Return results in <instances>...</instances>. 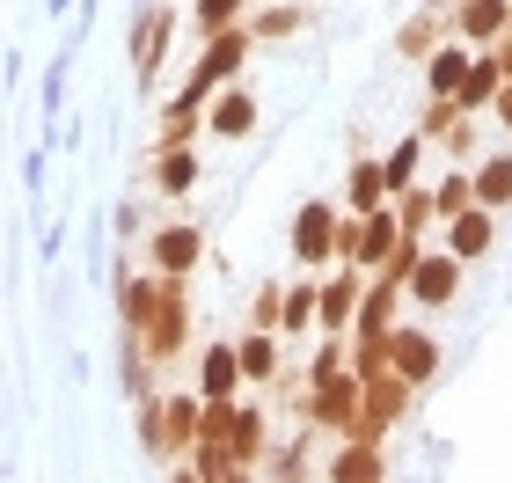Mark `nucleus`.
Segmentation results:
<instances>
[{
	"label": "nucleus",
	"mask_w": 512,
	"mask_h": 483,
	"mask_svg": "<svg viewBox=\"0 0 512 483\" xmlns=\"http://www.w3.org/2000/svg\"><path fill=\"white\" fill-rule=\"evenodd\" d=\"M381 169H388V191L403 198V191H410V176H417V140H403V147H395V154L381 161Z\"/></svg>",
	"instance_id": "a878e982"
},
{
	"label": "nucleus",
	"mask_w": 512,
	"mask_h": 483,
	"mask_svg": "<svg viewBox=\"0 0 512 483\" xmlns=\"http://www.w3.org/2000/svg\"><path fill=\"white\" fill-rule=\"evenodd\" d=\"M498 88H505V66H498V59H476V66H469V81H461V110L498 103Z\"/></svg>",
	"instance_id": "6ab92c4d"
},
{
	"label": "nucleus",
	"mask_w": 512,
	"mask_h": 483,
	"mask_svg": "<svg viewBox=\"0 0 512 483\" xmlns=\"http://www.w3.org/2000/svg\"><path fill=\"white\" fill-rule=\"evenodd\" d=\"M403 242V220L395 213H366L359 220V249H352V264H388V249Z\"/></svg>",
	"instance_id": "ddd939ff"
},
{
	"label": "nucleus",
	"mask_w": 512,
	"mask_h": 483,
	"mask_svg": "<svg viewBox=\"0 0 512 483\" xmlns=\"http://www.w3.org/2000/svg\"><path fill=\"white\" fill-rule=\"evenodd\" d=\"M395 293H403V279H366V301H359V344H388L395 330Z\"/></svg>",
	"instance_id": "0eeeda50"
},
{
	"label": "nucleus",
	"mask_w": 512,
	"mask_h": 483,
	"mask_svg": "<svg viewBox=\"0 0 512 483\" xmlns=\"http://www.w3.org/2000/svg\"><path fill=\"white\" fill-rule=\"evenodd\" d=\"M161 293H169V286H154V279H132V286H125V322H132V330H147V322H154Z\"/></svg>",
	"instance_id": "5701e85b"
},
{
	"label": "nucleus",
	"mask_w": 512,
	"mask_h": 483,
	"mask_svg": "<svg viewBox=\"0 0 512 483\" xmlns=\"http://www.w3.org/2000/svg\"><path fill=\"white\" fill-rule=\"evenodd\" d=\"M147 352L154 359H176L183 352V286L169 279V293H161V308H154V322H147Z\"/></svg>",
	"instance_id": "1a4fd4ad"
},
{
	"label": "nucleus",
	"mask_w": 512,
	"mask_h": 483,
	"mask_svg": "<svg viewBox=\"0 0 512 483\" xmlns=\"http://www.w3.org/2000/svg\"><path fill=\"white\" fill-rule=\"evenodd\" d=\"M191 176H198L191 154H183V147H161V161H154V183H161V191H191Z\"/></svg>",
	"instance_id": "b1692460"
},
{
	"label": "nucleus",
	"mask_w": 512,
	"mask_h": 483,
	"mask_svg": "<svg viewBox=\"0 0 512 483\" xmlns=\"http://www.w3.org/2000/svg\"><path fill=\"white\" fill-rule=\"evenodd\" d=\"M169 30H176V22L161 15V8L132 30V66H139V74H154V59H161V44H169Z\"/></svg>",
	"instance_id": "a211bd4d"
},
{
	"label": "nucleus",
	"mask_w": 512,
	"mask_h": 483,
	"mask_svg": "<svg viewBox=\"0 0 512 483\" xmlns=\"http://www.w3.org/2000/svg\"><path fill=\"white\" fill-rule=\"evenodd\" d=\"M330 374H344V344H322L315 366H308V381H330Z\"/></svg>",
	"instance_id": "7c9ffc66"
},
{
	"label": "nucleus",
	"mask_w": 512,
	"mask_h": 483,
	"mask_svg": "<svg viewBox=\"0 0 512 483\" xmlns=\"http://www.w3.org/2000/svg\"><path fill=\"white\" fill-rule=\"evenodd\" d=\"M256 447H264V418H256V410H242V418H235V462H242V469L256 462Z\"/></svg>",
	"instance_id": "bb28decb"
},
{
	"label": "nucleus",
	"mask_w": 512,
	"mask_h": 483,
	"mask_svg": "<svg viewBox=\"0 0 512 483\" xmlns=\"http://www.w3.org/2000/svg\"><path fill=\"white\" fill-rule=\"evenodd\" d=\"M330 476H337V483H344V476H352V483H374V476H388V462H381V447L366 440V432H344V447H337Z\"/></svg>",
	"instance_id": "9b49d317"
},
{
	"label": "nucleus",
	"mask_w": 512,
	"mask_h": 483,
	"mask_svg": "<svg viewBox=\"0 0 512 483\" xmlns=\"http://www.w3.org/2000/svg\"><path fill=\"white\" fill-rule=\"evenodd\" d=\"M359 418H366V381L359 374H330V381L308 388V425H322V432H359Z\"/></svg>",
	"instance_id": "f03ea898"
},
{
	"label": "nucleus",
	"mask_w": 512,
	"mask_h": 483,
	"mask_svg": "<svg viewBox=\"0 0 512 483\" xmlns=\"http://www.w3.org/2000/svg\"><path fill=\"white\" fill-rule=\"evenodd\" d=\"M242 344H205V359H198V396H220V403H235V388H242Z\"/></svg>",
	"instance_id": "423d86ee"
},
{
	"label": "nucleus",
	"mask_w": 512,
	"mask_h": 483,
	"mask_svg": "<svg viewBox=\"0 0 512 483\" xmlns=\"http://www.w3.org/2000/svg\"><path fill=\"white\" fill-rule=\"evenodd\" d=\"M366 279H359V271H344V279L337 286H322V330H330V337H344V322H359V301H366V293H359Z\"/></svg>",
	"instance_id": "f8f14e48"
},
{
	"label": "nucleus",
	"mask_w": 512,
	"mask_h": 483,
	"mask_svg": "<svg viewBox=\"0 0 512 483\" xmlns=\"http://www.w3.org/2000/svg\"><path fill=\"white\" fill-rule=\"evenodd\" d=\"M235 15H242V0H198V22H205V30H227Z\"/></svg>",
	"instance_id": "c756f323"
},
{
	"label": "nucleus",
	"mask_w": 512,
	"mask_h": 483,
	"mask_svg": "<svg viewBox=\"0 0 512 483\" xmlns=\"http://www.w3.org/2000/svg\"><path fill=\"white\" fill-rule=\"evenodd\" d=\"M198 418H205V396H147V454L169 462L198 440Z\"/></svg>",
	"instance_id": "f257e3e1"
},
{
	"label": "nucleus",
	"mask_w": 512,
	"mask_h": 483,
	"mask_svg": "<svg viewBox=\"0 0 512 483\" xmlns=\"http://www.w3.org/2000/svg\"><path fill=\"white\" fill-rule=\"evenodd\" d=\"M498 118H505V125H512V81H505V88H498Z\"/></svg>",
	"instance_id": "72a5a7b5"
},
{
	"label": "nucleus",
	"mask_w": 512,
	"mask_h": 483,
	"mask_svg": "<svg viewBox=\"0 0 512 483\" xmlns=\"http://www.w3.org/2000/svg\"><path fill=\"white\" fill-rule=\"evenodd\" d=\"M205 125H213L220 140H242V132L256 125V103L242 96V88H220V96H213V110H205Z\"/></svg>",
	"instance_id": "2eb2a0df"
},
{
	"label": "nucleus",
	"mask_w": 512,
	"mask_h": 483,
	"mask_svg": "<svg viewBox=\"0 0 512 483\" xmlns=\"http://www.w3.org/2000/svg\"><path fill=\"white\" fill-rule=\"evenodd\" d=\"M154 264L169 271V279H183V271L198 264V227H161L154 235Z\"/></svg>",
	"instance_id": "dca6fc26"
},
{
	"label": "nucleus",
	"mask_w": 512,
	"mask_h": 483,
	"mask_svg": "<svg viewBox=\"0 0 512 483\" xmlns=\"http://www.w3.org/2000/svg\"><path fill=\"white\" fill-rule=\"evenodd\" d=\"M293 30H300V15H293V8H271L264 22H256V37H293Z\"/></svg>",
	"instance_id": "2f4dec72"
},
{
	"label": "nucleus",
	"mask_w": 512,
	"mask_h": 483,
	"mask_svg": "<svg viewBox=\"0 0 512 483\" xmlns=\"http://www.w3.org/2000/svg\"><path fill=\"white\" fill-rule=\"evenodd\" d=\"M337 242H344V220H337V205H300V220H293V257L300 264H322V257H337Z\"/></svg>",
	"instance_id": "20e7f679"
},
{
	"label": "nucleus",
	"mask_w": 512,
	"mask_h": 483,
	"mask_svg": "<svg viewBox=\"0 0 512 483\" xmlns=\"http://www.w3.org/2000/svg\"><path fill=\"white\" fill-rule=\"evenodd\" d=\"M505 22H512V0H469L461 8V44H491L505 37Z\"/></svg>",
	"instance_id": "4468645a"
},
{
	"label": "nucleus",
	"mask_w": 512,
	"mask_h": 483,
	"mask_svg": "<svg viewBox=\"0 0 512 483\" xmlns=\"http://www.w3.org/2000/svg\"><path fill=\"white\" fill-rule=\"evenodd\" d=\"M432 198H439V213H447V220H454V213H461V205H476V176H447V183H439V191H432Z\"/></svg>",
	"instance_id": "c85d7f7f"
},
{
	"label": "nucleus",
	"mask_w": 512,
	"mask_h": 483,
	"mask_svg": "<svg viewBox=\"0 0 512 483\" xmlns=\"http://www.w3.org/2000/svg\"><path fill=\"white\" fill-rule=\"evenodd\" d=\"M469 66H476V52H461V44H439L432 52V96H461V81H469Z\"/></svg>",
	"instance_id": "f3484780"
},
{
	"label": "nucleus",
	"mask_w": 512,
	"mask_h": 483,
	"mask_svg": "<svg viewBox=\"0 0 512 483\" xmlns=\"http://www.w3.org/2000/svg\"><path fill=\"white\" fill-rule=\"evenodd\" d=\"M322 315V286H286V330H308Z\"/></svg>",
	"instance_id": "393cba45"
},
{
	"label": "nucleus",
	"mask_w": 512,
	"mask_h": 483,
	"mask_svg": "<svg viewBox=\"0 0 512 483\" xmlns=\"http://www.w3.org/2000/svg\"><path fill=\"white\" fill-rule=\"evenodd\" d=\"M381 198H388V169L381 161H359L352 169V205L359 213H381Z\"/></svg>",
	"instance_id": "412c9836"
},
{
	"label": "nucleus",
	"mask_w": 512,
	"mask_h": 483,
	"mask_svg": "<svg viewBox=\"0 0 512 483\" xmlns=\"http://www.w3.org/2000/svg\"><path fill=\"white\" fill-rule=\"evenodd\" d=\"M432 30H439V15H417L410 30H403V52H425V44H432Z\"/></svg>",
	"instance_id": "473e14b6"
},
{
	"label": "nucleus",
	"mask_w": 512,
	"mask_h": 483,
	"mask_svg": "<svg viewBox=\"0 0 512 483\" xmlns=\"http://www.w3.org/2000/svg\"><path fill=\"white\" fill-rule=\"evenodd\" d=\"M249 44H256V30H235V22H227V30H213V44H205V59H198L191 88H183V103L198 110V96H213V88H220V81L249 59Z\"/></svg>",
	"instance_id": "7ed1b4c3"
},
{
	"label": "nucleus",
	"mask_w": 512,
	"mask_h": 483,
	"mask_svg": "<svg viewBox=\"0 0 512 483\" xmlns=\"http://www.w3.org/2000/svg\"><path fill=\"white\" fill-rule=\"evenodd\" d=\"M242 374H249V381H271V374H278V337H271V330H249V337H242Z\"/></svg>",
	"instance_id": "aec40b11"
},
{
	"label": "nucleus",
	"mask_w": 512,
	"mask_h": 483,
	"mask_svg": "<svg viewBox=\"0 0 512 483\" xmlns=\"http://www.w3.org/2000/svg\"><path fill=\"white\" fill-rule=\"evenodd\" d=\"M498 66H505V81H512V37H505V44H498Z\"/></svg>",
	"instance_id": "f704fd0d"
},
{
	"label": "nucleus",
	"mask_w": 512,
	"mask_h": 483,
	"mask_svg": "<svg viewBox=\"0 0 512 483\" xmlns=\"http://www.w3.org/2000/svg\"><path fill=\"white\" fill-rule=\"evenodd\" d=\"M476 205H512V161H483L476 169Z\"/></svg>",
	"instance_id": "4be33fe9"
},
{
	"label": "nucleus",
	"mask_w": 512,
	"mask_h": 483,
	"mask_svg": "<svg viewBox=\"0 0 512 483\" xmlns=\"http://www.w3.org/2000/svg\"><path fill=\"white\" fill-rule=\"evenodd\" d=\"M410 293L425 308H447L454 293H461V257L454 249H439V257H417V271H410Z\"/></svg>",
	"instance_id": "39448f33"
},
{
	"label": "nucleus",
	"mask_w": 512,
	"mask_h": 483,
	"mask_svg": "<svg viewBox=\"0 0 512 483\" xmlns=\"http://www.w3.org/2000/svg\"><path fill=\"white\" fill-rule=\"evenodd\" d=\"M388 366L403 381H432L439 374V344L425 337V330H388Z\"/></svg>",
	"instance_id": "6e6552de"
},
{
	"label": "nucleus",
	"mask_w": 512,
	"mask_h": 483,
	"mask_svg": "<svg viewBox=\"0 0 512 483\" xmlns=\"http://www.w3.org/2000/svg\"><path fill=\"white\" fill-rule=\"evenodd\" d=\"M249 322H256V330H278V322H286V286H264V293H256Z\"/></svg>",
	"instance_id": "cd10ccee"
},
{
	"label": "nucleus",
	"mask_w": 512,
	"mask_h": 483,
	"mask_svg": "<svg viewBox=\"0 0 512 483\" xmlns=\"http://www.w3.org/2000/svg\"><path fill=\"white\" fill-rule=\"evenodd\" d=\"M447 249H454L461 264L483 257V249H491V205H461V213L447 220Z\"/></svg>",
	"instance_id": "9d476101"
}]
</instances>
